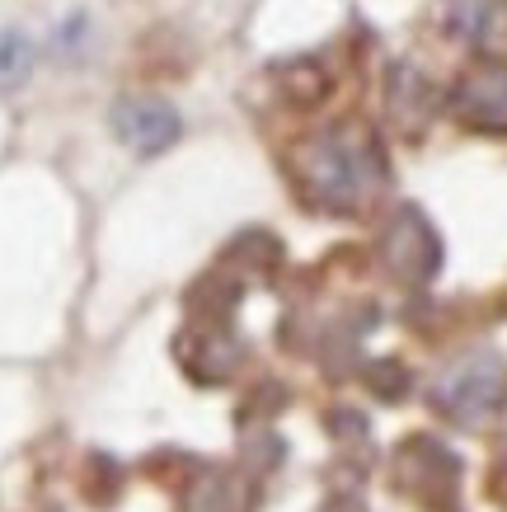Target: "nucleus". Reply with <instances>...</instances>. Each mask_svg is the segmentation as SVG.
Instances as JSON below:
<instances>
[{
  "instance_id": "obj_1",
  "label": "nucleus",
  "mask_w": 507,
  "mask_h": 512,
  "mask_svg": "<svg viewBox=\"0 0 507 512\" xmlns=\"http://www.w3.org/2000/svg\"><path fill=\"white\" fill-rule=\"evenodd\" d=\"M292 174L296 188L306 193V202H315L320 212L353 217V212H362V207L381 198L385 188L381 141L362 123L324 127L292 151Z\"/></svg>"
},
{
  "instance_id": "obj_2",
  "label": "nucleus",
  "mask_w": 507,
  "mask_h": 512,
  "mask_svg": "<svg viewBox=\"0 0 507 512\" xmlns=\"http://www.w3.org/2000/svg\"><path fill=\"white\" fill-rule=\"evenodd\" d=\"M113 132L123 146H132L137 156H160L169 151L184 123H179V113L169 109L165 99H151V94H127L113 104Z\"/></svg>"
},
{
  "instance_id": "obj_3",
  "label": "nucleus",
  "mask_w": 507,
  "mask_h": 512,
  "mask_svg": "<svg viewBox=\"0 0 507 512\" xmlns=\"http://www.w3.org/2000/svg\"><path fill=\"white\" fill-rule=\"evenodd\" d=\"M451 109L475 132H507V62H484L465 71V80L451 94Z\"/></svg>"
},
{
  "instance_id": "obj_4",
  "label": "nucleus",
  "mask_w": 507,
  "mask_h": 512,
  "mask_svg": "<svg viewBox=\"0 0 507 512\" xmlns=\"http://www.w3.org/2000/svg\"><path fill=\"white\" fill-rule=\"evenodd\" d=\"M381 254H385V264L409 282L432 278V273H437V259H442L437 235H432V226L418 217L414 207H404L400 217L390 221V231H385V240H381Z\"/></svg>"
},
{
  "instance_id": "obj_5",
  "label": "nucleus",
  "mask_w": 507,
  "mask_h": 512,
  "mask_svg": "<svg viewBox=\"0 0 507 512\" xmlns=\"http://www.w3.org/2000/svg\"><path fill=\"white\" fill-rule=\"evenodd\" d=\"M498 390H503L498 362L470 357V362H461V367L437 386V404H442L446 414H456V419H479V414H489L493 404H498Z\"/></svg>"
},
{
  "instance_id": "obj_6",
  "label": "nucleus",
  "mask_w": 507,
  "mask_h": 512,
  "mask_svg": "<svg viewBox=\"0 0 507 512\" xmlns=\"http://www.w3.org/2000/svg\"><path fill=\"white\" fill-rule=\"evenodd\" d=\"M442 24L470 47H507V0H442Z\"/></svg>"
},
{
  "instance_id": "obj_7",
  "label": "nucleus",
  "mask_w": 507,
  "mask_h": 512,
  "mask_svg": "<svg viewBox=\"0 0 507 512\" xmlns=\"http://www.w3.org/2000/svg\"><path fill=\"white\" fill-rule=\"evenodd\" d=\"M33 71V47L24 33L5 29L0 33V90H15V85H24Z\"/></svg>"
}]
</instances>
